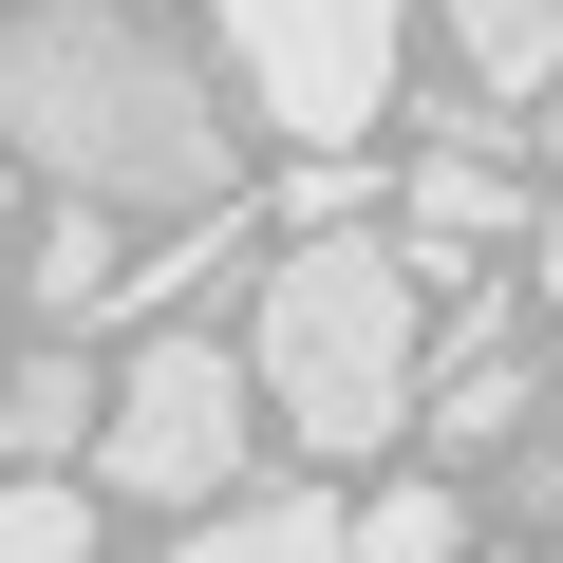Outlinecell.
<instances>
[{"label": "cell", "instance_id": "cell-1", "mask_svg": "<svg viewBox=\"0 0 563 563\" xmlns=\"http://www.w3.org/2000/svg\"><path fill=\"white\" fill-rule=\"evenodd\" d=\"M0 151H20L38 188H113L151 225L244 188L225 95L132 20V0H0Z\"/></svg>", "mask_w": 563, "mask_h": 563}, {"label": "cell", "instance_id": "cell-2", "mask_svg": "<svg viewBox=\"0 0 563 563\" xmlns=\"http://www.w3.org/2000/svg\"><path fill=\"white\" fill-rule=\"evenodd\" d=\"M244 357H263V432H301L320 470L395 451L413 395H432V263L413 225H301L244 301Z\"/></svg>", "mask_w": 563, "mask_h": 563}, {"label": "cell", "instance_id": "cell-3", "mask_svg": "<svg viewBox=\"0 0 563 563\" xmlns=\"http://www.w3.org/2000/svg\"><path fill=\"white\" fill-rule=\"evenodd\" d=\"M244 432H263V357H225L207 320H151V339L113 357V432H95V488L188 526V507L244 470Z\"/></svg>", "mask_w": 563, "mask_h": 563}, {"label": "cell", "instance_id": "cell-4", "mask_svg": "<svg viewBox=\"0 0 563 563\" xmlns=\"http://www.w3.org/2000/svg\"><path fill=\"white\" fill-rule=\"evenodd\" d=\"M225 20V76H244V113L263 132H301V151H376V113H395V38H413V0H207Z\"/></svg>", "mask_w": 563, "mask_h": 563}, {"label": "cell", "instance_id": "cell-5", "mask_svg": "<svg viewBox=\"0 0 563 563\" xmlns=\"http://www.w3.org/2000/svg\"><path fill=\"white\" fill-rule=\"evenodd\" d=\"M413 432H432L451 470H488V451H526V432H544V376H526V339H507V301H488V282H470V301H451V339H432Z\"/></svg>", "mask_w": 563, "mask_h": 563}, {"label": "cell", "instance_id": "cell-6", "mask_svg": "<svg viewBox=\"0 0 563 563\" xmlns=\"http://www.w3.org/2000/svg\"><path fill=\"white\" fill-rule=\"evenodd\" d=\"M395 225H413V263H432V282H470V244H507V225H526V188H507V113H451V132L413 151Z\"/></svg>", "mask_w": 563, "mask_h": 563}, {"label": "cell", "instance_id": "cell-7", "mask_svg": "<svg viewBox=\"0 0 563 563\" xmlns=\"http://www.w3.org/2000/svg\"><path fill=\"white\" fill-rule=\"evenodd\" d=\"M320 544H357V488L339 470H225L188 507V563H320Z\"/></svg>", "mask_w": 563, "mask_h": 563}, {"label": "cell", "instance_id": "cell-8", "mask_svg": "<svg viewBox=\"0 0 563 563\" xmlns=\"http://www.w3.org/2000/svg\"><path fill=\"white\" fill-rule=\"evenodd\" d=\"M95 432H113V376L76 357V320H38L0 357V470H95Z\"/></svg>", "mask_w": 563, "mask_h": 563}, {"label": "cell", "instance_id": "cell-9", "mask_svg": "<svg viewBox=\"0 0 563 563\" xmlns=\"http://www.w3.org/2000/svg\"><path fill=\"white\" fill-rule=\"evenodd\" d=\"M113 225H132L113 188H57V225H38V263H20L38 320H113V301H132V244H113Z\"/></svg>", "mask_w": 563, "mask_h": 563}, {"label": "cell", "instance_id": "cell-10", "mask_svg": "<svg viewBox=\"0 0 563 563\" xmlns=\"http://www.w3.org/2000/svg\"><path fill=\"white\" fill-rule=\"evenodd\" d=\"M432 20H451V57H470V95H488V113L563 76V0H432Z\"/></svg>", "mask_w": 563, "mask_h": 563}, {"label": "cell", "instance_id": "cell-11", "mask_svg": "<svg viewBox=\"0 0 563 563\" xmlns=\"http://www.w3.org/2000/svg\"><path fill=\"white\" fill-rule=\"evenodd\" d=\"M357 544H376V563H432V544H470V488H451V470H376V488H357Z\"/></svg>", "mask_w": 563, "mask_h": 563}, {"label": "cell", "instance_id": "cell-12", "mask_svg": "<svg viewBox=\"0 0 563 563\" xmlns=\"http://www.w3.org/2000/svg\"><path fill=\"white\" fill-rule=\"evenodd\" d=\"M95 544V470H0V563H76Z\"/></svg>", "mask_w": 563, "mask_h": 563}, {"label": "cell", "instance_id": "cell-13", "mask_svg": "<svg viewBox=\"0 0 563 563\" xmlns=\"http://www.w3.org/2000/svg\"><path fill=\"white\" fill-rule=\"evenodd\" d=\"M282 225H376V169H357V132H339V151H301V169H282Z\"/></svg>", "mask_w": 563, "mask_h": 563}, {"label": "cell", "instance_id": "cell-14", "mask_svg": "<svg viewBox=\"0 0 563 563\" xmlns=\"http://www.w3.org/2000/svg\"><path fill=\"white\" fill-rule=\"evenodd\" d=\"M544 320H563V207H544Z\"/></svg>", "mask_w": 563, "mask_h": 563}]
</instances>
